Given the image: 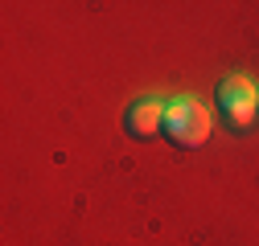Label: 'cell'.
Here are the masks:
<instances>
[{
  "label": "cell",
  "instance_id": "obj_3",
  "mask_svg": "<svg viewBox=\"0 0 259 246\" xmlns=\"http://www.w3.org/2000/svg\"><path fill=\"white\" fill-rule=\"evenodd\" d=\"M165 115H169V103L165 99H140L127 107L123 115V132L132 140H152L156 132H165Z\"/></svg>",
  "mask_w": 259,
  "mask_h": 246
},
{
  "label": "cell",
  "instance_id": "obj_1",
  "mask_svg": "<svg viewBox=\"0 0 259 246\" xmlns=\"http://www.w3.org/2000/svg\"><path fill=\"white\" fill-rule=\"evenodd\" d=\"M218 111L231 132H251L259 119V82L247 74H231L218 82Z\"/></svg>",
  "mask_w": 259,
  "mask_h": 246
},
{
  "label": "cell",
  "instance_id": "obj_2",
  "mask_svg": "<svg viewBox=\"0 0 259 246\" xmlns=\"http://www.w3.org/2000/svg\"><path fill=\"white\" fill-rule=\"evenodd\" d=\"M210 128H214V119H210V111H206L198 99H177V103H169L165 136H169L177 148H202V144L210 140Z\"/></svg>",
  "mask_w": 259,
  "mask_h": 246
}]
</instances>
